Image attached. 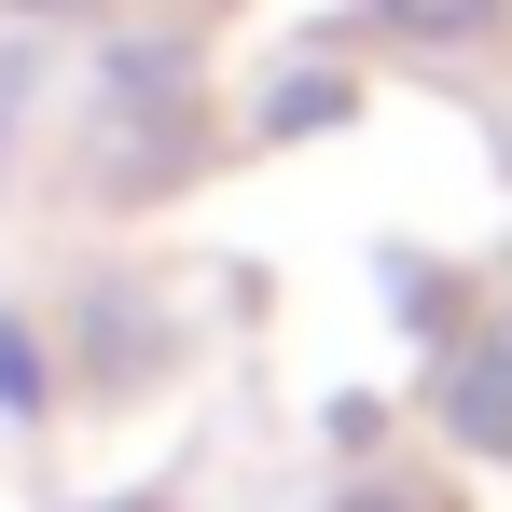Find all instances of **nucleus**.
<instances>
[{
	"instance_id": "obj_4",
	"label": "nucleus",
	"mask_w": 512,
	"mask_h": 512,
	"mask_svg": "<svg viewBox=\"0 0 512 512\" xmlns=\"http://www.w3.org/2000/svg\"><path fill=\"white\" fill-rule=\"evenodd\" d=\"M333 111H346V84H333V70H319V84H305V70H291V84L263 97V125H277V139H291V125H333Z\"/></svg>"
},
{
	"instance_id": "obj_6",
	"label": "nucleus",
	"mask_w": 512,
	"mask_h": 512,
	"mask_svg": "<svg viewBox=\"0 0 512 512\" xmlns=\"http://www.w3.org/2000/svg\"><path fill=\"white\" fill-rule=\"evenodd\" d=\"M14 14H97V0H14Z\"/></svg>"
},
{
	"instance_id": "obj_5",
	"label": "nucleus",
	"mask_w": 512,
	"mask_h": 512,
	"mask_svg": "<svg viewBox=\"0 0 512 512\" xmlns=\"http://www.w3.org/2000/svg\"><path fill=\"white\" fill-rule=\"evenodd\" d=\"M333 512H416V499H402V485H360V499H333Z\"/></svg>"
},
{
	"instance_id": "obj_3",
	"label": "nucleus",
	"mask_w": 512,
	"mask_h": 512,
	"mask_svg": "<svg viewBox=\"0 0 512 512\" xmlns=\"http://www.w3.org/2000/svg\"><path fill=\"white\" fill-rule=\"evenodd\" d=\"M42 402H56L42 346H28V319H0V416H42Z\"/></svg>"
},
{
	"instance_id": "obj_1",
	"label": "nucleus",
	"mask_w": 512,
	"mask_h": 512,
	"mask_svg": "<svg viewBox=\"0 0 512 512\" xmlns=\"http://www.w3.org/2000/svg\"><path fill=\"white\" fill-rule=\"evenodd\" d=\"M443 429L471 457H512V346H457L443 360Z\"/></svg>"
},
{
	"instance_id": "obj_2",
	"label": "nucleus",
	"mask_w": 512,
	"mask_h": 512,
	"mask_svg": "<svg viewBox=\"0 0 512 512\" xmlns=\"http://www.w3.org/2000/svg\"><path fill=\"white\" fill-rule=\"evenodd\" d=\"M416 56H457V42H499V0H374Z\"/></svg>"
}]
</instances>
